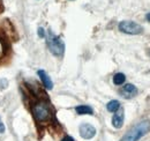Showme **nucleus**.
I'll list each match as a JSON object with an SVG mask.
<instances>
[{"label":"nucleus","mask_w":150,"mask_h":141,"mask_svg":"<svg viewBox=\"0 0 150 141\" xmlns=\"http://www.w3.org/2000/svg\"><path fill=\"white\" fill-rule=\"evenodd\" d=\"M150 131V122L149 120H142L135 126H133L131 130L121 138L120 141H137L143 135H146Z\"/></svg>","instance_id":"obj_1"},{"label":"nucleus","mask_w":150,"mask_h":141,"mask_svg":"<svg viewBox=\"0 0 150 141\" xmlns=\"http://www.w3.org/2000/svg\"><path fill=\"white\" fill-rule=\"evenodd\" d=\"M46 43H47V46L50 49V51L53 53L57 57H61L64 54L65 51V44L64 42L61 41L60 37L56 36L51 30H49V34L46 37Z\"/></svg>","instance_id":"obj_2"},{"label":"nucleus","mask_w":150,"mask_h":141,"mask_svg":"<svg viewBox=\"0 0 150 141\" xmlns=\"http://www.w3.org/2000/svg\"><path fill=\"white\" fill-rule=\"evenodd\" d=\"M33 113L37 122H46L51 118V108L45 102H38L33 106Z\"/></svg>","instance_id":"obj_3"},{"label":"nucleus","mask_w":150,"mask_h":141,"mask_svg":"<svg viewBox=\"0 0 150 141\" xmlns=\"http://www.w3.org/2000/svg\"><path fill=\"white\" fill-rule=\"evenodd\" d=\"M119 30L125 34L137 35L143 31V28H142V26H140L139 23L133 22V21H121L119 23Z\"/></svg>","instance_id":"obj_4"},{"label":"nucleus","mask_w":150,"mask_h":141,"mask_svg":"<svg viewBox=\"0 0 150 141\" xmlns=\"http://www.w3.org/2000/svg\"><path fill=\"white\" fill-rule=\"evenodd\" d=\"M80 135L87 140L93 139L96 135V128L90 124H82L80 126Z\"/></svg>","instance_id":"obj_5"},{"label":"nucleus","mask_w":150,"mask_h":141,"mask_svg":"<svg viewBox=\"0 0 150 141\" xmlns=\"http://www.w3.org/2000/svg\"><path fill=\"white\" fill-rule=\"evenodd\" d=\"M136 94H137V88L132 83H127L120 89V95L125 98H132Z\"/></svg>","instance_id":"obj_6"},{"label":"nucleus","mask_w":150,"mask_h":141,"mask_svg":"<svg viewBox=\"0 0 150 141\" xmlns=\"http://www.w3.org/2000/svg\"><path fill=\"white\" fill-rule=\"evenodd\" d=\"M124 118H125V115H124V110L122 109H119L118 111H115V113L113 115L112 117L113 127L121 128V126L124 125Z\"/></svg>","instance_id":"obj_7"},{"label":"nucleus","mask_w":150,"mask_h":141,"mask_svg":"<svg viewBox=\"0 0 150 141\" xmlns=\"http://www.w3.org/2000/svg\"><path fill=\"white\" fill-rule=\"evenodd\" d=\"M37 73H38L39 79L42 80V82H43V85H44V87H45V88H47V89L53 88V82H52V80L50 79V76L47 75V73H46L45 70H39Z\"/></svg>","instance_id":"obj_8"},{"label":"nucleus","mask_w":150,"mask_h":141,"mask_svg":"<svg viewBox=\"0 0 150 141\" xmlns=\"http://www.w3.org/2000/svg\"><path fill=\"white\" fill-rule=\"evenodd\" d=\"M75 110L79 115H93V112H94L91 106L89 105H79L75 108Z\"/></svg>","instance_id":"obj_9"},{"label":"nucleus","mask_w":150,"mask_h":141,"mask_svg":"<svg viewBox=\"0 0 150 141\" xmlns=\"http://www.w3.org/2000/svg\"><path fill=\"white\" fill-rule=\"evenodd\" d=\"M125 81H126V76H125L124 73H117L113 76V83L115 86H120V85L125 83Z\"/></svg>","instance_id":"obj_10"},{"label":"nucleus","mask_w":150,"mask_h":141,"mask_svg":"<svg viewBox=\"0 0 150 141\" xmlns=\"http://www.w3.org/2000/svg\"><path fill=\"white\" fill-rule=\"evenodd\" d=\"M106 109L110 111V112H115L120 109V102L117 101V100H113V101H110L108 104H106Z\"/></svg>","instance_id":"obj_11"},{"label":"nucleus","mask_w":150,"mask_h":141,"mask_svg":"<svg viewBox=\"0 0 150 141\" xmlns=\"http://www.w3.org/2000/svg\"><path fill=\"white\" fill-rule=\"evenodd\" d=\"M38 36L39 37H45V31L43 28H38Z\"/></svg>","instance_id":"obj_12"},{"label":"nucleus","mask_w":150,"mask_h":141,"mask_svg":"<svg viewBox=\"0 0 150 141\" xmlns=\"http://www.w3.org/2000/svg\"><path fill=\"white\" fill-rule=\"evenodd\" d=\"M61 141H75V140L73 139V138H72V137H69V135H66V137H65V138H64V139H62Z\"/></svg>","instance_id":"obj_13"},{"label":"nucleus","mask_w":150,"mask_h":141,"mask_svg":"<svg viewBox=\"0 0 150 141\" xmlns=\"http://www.w3.org/2000/svg\"><path fill=\"white\" fill-rule=\"evenodd\" d=\"M5 132V125L0 122V133H4Z\"/></svg>","instance_id":"obj_14"},{"label":"nucleus","mask_w":150,"mask_h":141,"mask_svg":"<svg viewBox=\"0 0 150 141\" xmlns=\"http://www.w3.org/2000/svg\"><path fill=\"white\" fill-rule=\"evenodd\" d=\"M146 18H147V20H148V21L150 22V13H148V14L146 15Z\"/></svg>","instance_id":"obj_15"}]
</instances>
